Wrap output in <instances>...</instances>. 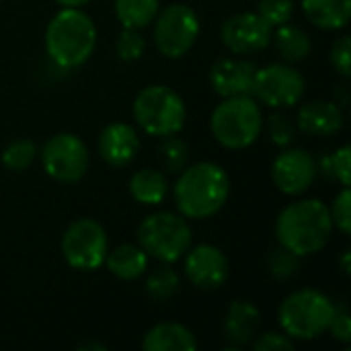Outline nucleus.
<instances>
[{
    "instance_id": "nucleus-21",
    "label": "nucleus",
    "mask_w": 351,
    "mask_h": 351,
    "mask_svg": "<svg viewBox=\"0 0 351 351\" xmlns=\"http://www.w3.org/2000/svg\"><path fill=\"white\" fill-rule=\"evenodd\" d=\"M306 19L325 31H339L351 19V0H302Z\"/></svg>"
},
{
    "instance_id": "nucleus-2",
    "label": "nucleus",
    "mask_w": 351,
    "mask_h": 351,
    "mask_svg": "<svg viewBox=\"0 0 351 351\" xmlns=\"http://www.w3.org/2000/svg\"><path fill=\"white\" fill-rule=\"evenodd\" d=\"M228 195V173L210 160L185 167L173 187L177 210L187 220H206L216 216L226 206Z\"/></svg>"
},
{
    "instance_id": "nucleus-22",
    "label": "nucleus",
    "mask_w": 351,
    "mask_h": 351,
    "mask_svg": "<svg viewBox=\"0 0 351 351\" xmlns=\"http://www.w3.org/2000/svg\"><path fill=\"white\" fill-rule=\"evenodd\" d=\"M130 193L142 206H160L169 195V179L162 171L140 169L130 177Z\"/></svg>"
},
{
    "instance_id": "nucleus-24",
    "label": "nucleus",
    "mask_w": 351,
    "mask_h": 351,
    "mask_svg": "<svg viewBox=\"0 0 351 351\" xmlns=\"http://www.w3.org/2000/svg\"><path fill=\"white\" fill-rule=\"evenodd\" d=\"M113 10L125 29H144L158 14L160 0H113Z\"/></svg>"
},
{
    "instance_id": "nucleus-36",
    "label": "nucleus",
    "mask_w": 351,
    "mask_h": 351,
    "mask_svg": "<svg viewBox=\"0 0 351 351\" xmlns=\"http://www.w3.org/2000/svg\"><path fill=\"white\" fill-rule=\"evenodd\" d=\"M329 331H331V335L337 339V341H341V343H350L351 341V319H350V313L341 306H337L335 304V317H333V321H331V325H329Z\"/></svg>"
},
{
    "instance_id": "nucleus-8",
    "label": "nucleus",
    "mask_w": 351,
    "mask_h": 351,
    "mask_svg": "<svg viewBox=\"0 0 351 351\" xmlns=\"http://www.w3.org/2000/svg\"><path fill=\"white\" fill-rule=\"evenodd\" d=\"M154 45L156 49L171 60L187 56L199 37V16L197 12L181 2L169 4L165 10H158L154 16Z\"/></svg>"
},
{
    "instance_id": "nucleus-14",
    "label": "nucleus",
    "mask_w": 351,
    "mask_h": 351,
    "mask_svg": "<svg viewBox=\"0 0 351 351\" xmlns=\"http://www.w3.org/2000/svg\"><path fill=\"white\" fill-rule=\"evenodd\" d=\"M185 278L187 282L204 292L218 290L226 284L230 274V263L226 255L214 245L189 247L185 253Z\"/></svg>"
},
{
    "instance_id": "nucleus-4",
    "label": "nucleus",
    "mask_w": 351,
    "mask_h": 351,
    "mask_svg": "<svg viewBox=\"0 0 351 351\" xmlns=\"http://www.w3.org/2000/svg\"><path fill=\"white\" fill-rule=\"evenodd\" d=\"M335 317V302L313 288H302L286 296L278 311L282 331L294 341H313L329 331Z\"/></svg>"
},
{
    "instance_id": "nucleus-6",
    "label": "nucleus",
    "mask_w": 351,
    "mask_h": 351,
    "mask_svg": "<svg viewBox=\"0 0 351 351\" xmlns=\"http://www.w3.org/2000/svg\"><path fill=\"white\" fill-rule=\"evenodd\" d=\"M136 123L154 138L179 134L187 119V109L177 90L167 84L144 86L132 107Z\"/></svg>"
},
{
    "instance_id": "nucleus-26",
    "label": "nucleus",
    "mask_w": 351,
    "mask_h": 351,
    "mask_svg": "<svg viewBox=\"0 0 351 351\" xmlns=\"http://www.w3.org/2000/svg\"><path fill=\"white\" fill-rule=\"evenodd\" d=\"M317 169L333 181H339L341 187H350L351 181V148L350 146H341L335 152L325 154L319 162Z\"/></svg>"
},
{
    "instance_id": "nucleus-28",
    "label": "nucleus",
    "mask_w": 351,
    "mask_h": 351,
    "mask_svg": "<svg viewBox=\"0 0 351 351\" xmlns=\"http://www.w3.org/2000/svg\"><path fill=\"white\" fill-rule=\"evenodd\" d=\"M35 156H37V144L29 138H16L2 150L0 160L8 171L19 173V171L29 169Z\"/></svg>"
},
{
    "instance_id": "nucleus-25",
    "label": "nucleus",
    "mask_w": 351,
    "mask_h": 351,
    "mask_svg": "<svg viewBox=\"0 0 351 351\" xmlns=\"http://www.w3.org/2000/svg\"><path fill=\"white\" fill-rule=\"evenodd\" d=\"M189 152H191L189 144L177 134H171V136H165L158 146V160L167 173L179 175L189 162V156H191Z\"/></svg>"
},
{
    "instance_id": "nucleus-38",
    "label": "nucleus",
    "mask_w": 351,
    "mask_h": 351,
    "mask_svg": "<svg viewBox=\"0 0 351 351\" xmlns=\"http://www.w3.org/2000/svg\"><path fill=\"white\" fill-rule=\"evenodd\" d=\"M62 8H80L84 4H88L90 0H56Z\"/></svg>"
},
{
    "instance_id": "nucleus-11",
    "label": "nucleus",
    "mask_w": 351,
    "mask_h": 351,
    "mask_svg": "<svg viewBox=\"0 0 351 351\" xmlns=\"http://www.w3.org/2000/svg\"><path fill=\"white\" fill-rule=\"evenodd\" d=\"M306 90L304 76L288 64H269L255 70L251 97L271 109L294 107Z\"/></svg>"
},
{
    "instance_id": "nucleus-15",
    "label": "nucleus",
    "mask_w": 351,
    "mask_h": 351,
    "mask_svg": "<svg viewBox=\"0 0 351 351\" xmlns=\"http://www.w3.org/2000/svg\"><path fill=\"white\" fill-rule=\"evenodd\" d=\"M257 66L247 58H220L210 68V84L220 97L251 95Z\"/></svg>"
},
{
    "instance_id": "nucleus-33",
    "label": "nucleus",
    "mask_w": 351,
    "mask_h": 351,
    "mask_svg": "<svg viewBox=\"0 0 351 351\" xmlns=\"http://www.w3.org/2000/svg\"><path fill=\"white\" fill-rule=\"evenodd\" d=\"M329 214H331V220H333V228H337L339 232L343 234H350L351 232V193L350 187H343L331 208H329Z\"/></svg>"
},
{
    "instance_id": "nucleus-27",
    "label": "nucleus",
    "mask_w": 351,
    "mask_h": 351,
    "mask_svg": "<svg viewBox=\"0 0 351 351\" xmlns=\"http://www.w3.org/2000/svg\"><path fill=\"white\" fill-rule=\"evenodd\" d=\"M179 286H181V280H179L177 271L171 269L169 265H162L148 276L146 294H148V298H152L156 302H165L177 294Z\"/></svg>"
},
{
    "instance_id": "nucleus-18",
    "label": "nucleus",
    "mask_w": 351,
    "mask_h": 351,
    "mask_svg": "<svg viewBox=\"0 0 351 351\" xmlns=\"http://www.w3.org/2000/svg\"><path fill=\"white\" fill-rule=\"evenodd\" d=\"M346 123L343 107L335 101H311L298 111V130L308 136H333Z\"/></svg>"
},
{
    "instance_id": "nucleus-29",
    "label": "nucleus",
    "mask_w": 351,
    "mask_h": 351,
    "mask_svg": "<svg viewBox=\"0 0 351 351\" xmlns=\"http://www.w3.org/2000/svg\"><path fill=\"white\" fill-rule=\"evenodd\" d=\"M298 267H300V257L284 249L282 245H278L267 257V271L271 274L274 280H280V282L290 280L292 276H296Z\"/></svg>"
},
{
    "instance_id": "nucleus-13",
    "label": "nucleus",
    "mask_w": 351,
    "mask_h": 351,
    "mask_svg": "<svg viewBox=\"0 0 351 351\" xmlns=\"http://www.w3.org/2000/svg\"><path fill=\"white\" fill-rule=\"evenodd\" d=\"M317 158L304 148L286 146L271 165L274 185L286 195H302L308 191L317 179Z\"/></svg>"
},
{
    "instance_id": "nucleus-9",
    "label": "nucleus",
    "mask_w": 351,
    "mask_h": 351,
    "mask_svg": "<svg viewBox=\"0 0 351 351\" xmlns=\"http://www.w3.org/2000/svg\"><path fill=\"white\" fill-rule=\"evenodd\" d=\"M60 247L66 263L76 271H97L109 253L107 232L93 218L74 220L62 234Z\"/></svg>"
},
{
    "instance_id": "nucleus-34",
    "label": "nucleus",
    "mask_w": 351,
    "mask_h": 351,
    "mask_svg": "<svg viewBox=\"0 0 351 351\" xmlns=\"http://www.w3.org/2000/svg\"><path fill=\"white\" fill-rule=\"evenodd\" d=\"M255 351H294L296 350V341L292 337H288L284 331H271V333H261L255 335V339L251 341Z\"/></svg>"
},
{
    "instance_id": "nucleus-12",
    "label": "nucleus",
    "mask_w": 351,
    "mask_h": 351,
    "mask_svg": "<svg viewBox=\"0 0 351 351\" xmlns=\"http://www.w3.org/2000/svg\"><path fill=\"white\" fill-rule=\"evenodd\" d=\"M271 27L257 12H239L222 23L220 39L234 56H251L263 51L271 43Z\"/></svg>"
},
{
    "instance_id": "nucleus-37",
    "label": "nucleus",
    "mask_w": 351,
    "mask_h": 351,
    "mask_svg": "<svg viewBox=\"0 0 351 351\" xmlns=\"http://www.w3.org/2000/svg\"><path fill=\"white\" fill-rule=\"evenodd\" d=\"M333 95H335V103L339 107H348V103H350V88H348V84H339L333 90Z\"/></svg>"
},
{
    "instance_id": "nucleus-7",
    "label": "nucleus",
    "mask_w": 351,
    "mask_h": 351,
    "mask_svg": "<svg viewBox=\"0 0 351 351\" xmlns=\"http://www.w3.org/2000/svg\"><path fill=\"white\" fill-rule=\"evenodd\" d=\"M191 228L187 218L175 212H154L138 226V245L162 263L179 261L191 247Z\"/></svg>"
},
{
    "instance_id": "nucleus-5",
    "label": "nucleus",
    "mask_w": 351,
    "mask_h": 351,
    "mask_svg": "<svg viewBox=\"0 0 351 351\" xmlns=\"http://www.w3.org/2000/svg\"><path fill=\"white\" fill-rule=\"evenodd\" d=\"M263 130V113L251 95L226 97L210 117L214 140L228 150H245L257 142Z\"/></svg>"
},
{
    "instance_id": "nucleus-3",
    "label": "nucleus",
    "mask_w": 351,
    "mask_h": 351,
    "mask_svg": "<svg viewBox=\"0 0 351 351\" xmlns=\"http://www.w3.org/2000/svg\"><path fill=\"white\" fill-rule=\"evenodd\" d=\"M45 51L60 68H78L95 51L97 27L80 8L58 10L45 27Z\"/></svg>"
},
{
    "instance_id": "nucleus-16",
    "label": "nucleus",
    "mask_w": 351,
    "mask_h": 351,
    "mask_svg": "<svg viewBox=\"0 0 351 351\" xmlns=\"http://www.w3.org/2000/svg\"><path fill=\"white\" fill-rule=\"evenodd\" d=\"M261 325L259 308L249 300H232L226 308L222 333L226 341V351H241L251 346Z\"/></svg>"
},
{
    "instance_id": "nucleus-19",
    "label": "nucleus",
    "mask_w": 351,
    "mask_h": 351,
    "mask_svg": "<svg viewBox=\"0 0 351 351\" xmlns=\"http://www.w3.org/2000/svg\"><path fill=\"white\" fill-rule=\"evenodd\" d=\"M142 348L146 351H195L197 339L181 323H158L146 331Z\"/></svg>"
},
{
    "instance_id": "nucleus-39",
    "label": "nucleus",
    "mask_w": 351,
    "mask_h": 351,
    "mask_svg": "<svg viewBox=\"0 0 351 351\" xmlns=\"http://www.w3.org/2000/svg\"><path fill=\"white\" fill-rule=\"evenodd\" d=\"M350 259H351V253H350V249H348V251H343V255H341V271H343L346 276H350L351 274Z\"/></svg>"
},
{
    "instance_id": "nucleus-17",
    "label": "nucleus",
    "mask_w": 351,
    "mask_h": 351,
    "mask_svg": "<svg viewBox=\"0 0 351 351\" xmlns=\"http://www.w3.org/2000/svg\"><path fill=\"white\" fill-rule=\"evenodd\" d=\"M99 154L111 167H128L140 150V138L134 125L123 121L109 123L99 136Z\"/></svg>"
},
{
    "instance_id": "nucleus-32",
    "label": "nucleus",
    "mask_w": 351,
    "mask_h": 351,
    "mask_svg": "<svg viewBox=\"0 0 351 351\" xmlns=\"http://www.w3.org/2000/svg\"><path fill=\"white\" fill-rule=\"evenodd\" d=\"M267 134L271 138V142L280 148H286L294 142L296 138V125L292 123V119L286 113L274 111L267 119Z\"/></svg>"
},
{
    "instance_id": "nucleus-1",
    "label": "nucleus",
    "mask_w": 351,
    "mask_h": 351,
    "mask_svg": "<svg viewBox=\"0 0 351 351\" xmlns=\"http://www.w3.org/2000/svg\"><path fill=\"white\" fill-rule=\"evenodd\" d=\"M333 234L329 206L321 199H296L288 204L276 218L278 245L294 255L311 257L321 253Z\"/></svg>"
},
{
    "instance_id": "nucleus-10",
    "label": "nucleus",
    "mask_w": 351,
    "mask_h": 351,
    "mask_svg": "<svg viewBox=\"0 0 351 351\" xmlns=\"http://www.w3.org/2000/svg\"><path fill=\"white\" fill-rule=\"evenodd\" d=\"M90 165L88 148L76 134H56L41 146V167L58 183L80 181Z\"/></svg>"
},
{
    "instance_id": "nucleus-20",
    "label": "nucleus",
    "mask_w": 351,
    "mask_h": 351,
    "mask_svg": "<svg viewBox=\"0 0 351 351\" xmlns=\"http://www.w3.org/2000/svg\"><path fill=\"white\" fill-rule=\"evenodd\" d=\"M148 253L140 245H119L107 253L105 265L111 276L123 282H134L148 269Z\"/></svg>"
},
{
    "instance_id": "nucleus-30",
    "label": "nucleus",
    "mask_w": 351,
    "mask_h": 351,
    "mask_svg": "<svg viewBox=\"0 0 351 351\" xmlns=\"http://www.w3.org/2000/svg\"><path fill=\"white\" fill-rule=\"evenodd\" d=\"M146 51V39L142 37L140 29H125L119 33L115 41V53L121 62H136Z\"/></svg>"
},
{
    "instance_id": "nucleus-41",
    "label": "nucleus",
    "mask_w": 351,
    "mask_h": 351,
    "mask_svg": "<svg viewBox=\"0 0 351 351\" xmlns=\"http://www.w3.org/2000/svg\"><path fill=\"white\" fill-rule=\"evenodd\" d=\"M0 2H2V0H0Z\"/></svg>"
},
{
    "instance_id": "nucleus-31",
    "label": "nucleus",
    "mask_w": 351,
    "mask_h": 351,
    "mask_svg": "<svg viewBox=\"0 0 351 351\" xmlns=\"http://www.w3.org/2000/svg\"><path fill=\"white\" fill-rule=\"evenodd\" d=\"M292 12H294V2L292 0H261L259 6H257V14L271 29L290 23Z\"/></svg>"
},
{
    "instance_id": "nucleus-40",
    "label": "nucleus",
    "mask_w": 351,
    "mask_h": 351,
    "mask_svg": "<svg viewBox=\"0 0 351 351\" xmlns=\"http://www.w3.org/2000/svg\"><path fill=\"white\" fill-rule=\"evenodd\" d=\"M80 351H86V350H97V351H107V348L103 346V343H82L80 348H78Z\"/></svg>"
},
{
    "instance_id": "nucleus-35",
    "label": "nucleus",
    "mask_w": 351,
    "mask_h": 351,
    "mask_svg": "<svg viewBox=\"0 0 351 351\" xmlns=\"http://www.w3.org/2000/svg\"><path fill=\"white\" fill-rule=\"evenodd\" d=\"M331 64L333 68L343 76V78H350V66H351V37L350 35H343L339 37L333 47H331Z\"/></svg>"
},
{
    "instance_id": "nucleus-23",
    "label": "nucleus",
    "mask_w": 351,
    "mask_h": 351,
    "mask_svg": "<svg viewBox=\"0 0 351 351\" xmlns=\"http://www.w3.org/2000/svg\"><path fill=\"white\" fill-rule=\"evenodd\" d=\"M278 53L286 60V64H298L311 56L313 43L306 31L296 25H280L276 35H271Z\"/></svg>"
}]
</instances>
